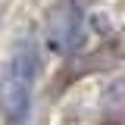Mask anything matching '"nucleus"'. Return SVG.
I'll return each instance as SVG.
<instances>
[{
	"instance_id": "nucleus-1",
	"label": "nucleus",
	"mask_w": 125,
	"mask_h": 125,
	"mask_svg": "<svg viewBox=\"0 0 125 125\" xmlns=\"http://www.w3.org/2000/svg\"><path fill=\"white\" fill-rule=\"evenodd\" d=\"M34 78H38V53L31 44H19L0 78V109L10 125H19L28 116Z\"/></svg>"
},
{
	"instance_id": "nucleus-3",
	"label": "nucleus",
	"mask_w": 125,
	"mask_h": 125,
	"mask_svg": "<svg viewBox=\"0 0 125 125\" xmlns=\"http://www.w3.org/2000/svg\"><path fill=\"white\" fill-rule=\"evenodd\" d=\"M103 125H116V122H103Z\"/></svg>"
},
{
	"instance_id": "nucleus-2",
	"label": "nucleus",
	"mask_w": 125,
	"mask_h": 125,
	"mask_svg": "<svg viewBox=\"0 0 125 125\" xmlns=\"http://www.w3.org/2000/svg\"><path fill=\"white\" fill-rule=\"evenodd\" d=\"M78 34H81V10H78V3H62L56 13L50 16V25H47V47L53 50V53H72L78 44Z\"/></svg>"
}]
</instances>
